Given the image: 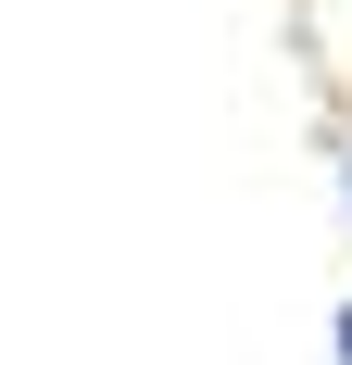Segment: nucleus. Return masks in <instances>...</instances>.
<instances>
[{
    "label": "nucleus",
    "mask_w": 352,
    "mask_h": 365,
    "mask_svg": "<svg viewBox=\"0 0 352 365\" xmlns=\"http://www.w3.org/2000/svg\"><path fill=\"white\" fill-rule=\"evenodd\" d=\"M340 365H352V315H340Z\"/></svg>",
    "instance_id": "obj_1"
},
{
    "label": "nucleus",
    "mask_w": 352,
    "mask_h": 365,
    "mask_svg": "<svg viewBox=\"0 0 352 365\" xmlns=\"http://www.w3.org/2000/svg\"><path fill=\"white\" fill-rule=\"evenodd\" d=\"M340 189H352V151H340Z\"/></svg>",
    "instance_id": "obj_2"
}]
</instances>
